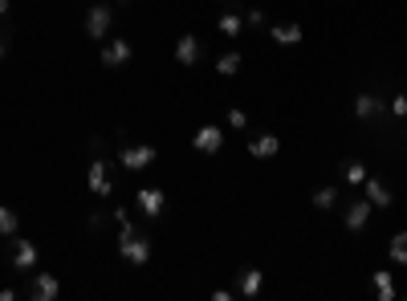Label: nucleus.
<instances>
[{
	"mask_svg": "<svg viewBox=\"0 0 407 301\" xmlns=\"http://www.w3.org/2000/svg\"><path fill=\"white\" fill-rule=\"evenodd\" d=\"M119 253L126 256L131 265H147V260H151V240L131 228V220H122V228H119Z\"/></svg>",
	"mask_w": 407,
	"mask_h": 301,
	"instance_id": "1",
	"label": "nucleus"
},
{
	"mask_svg": "<svg viewBox=\"0 0 407 301\" xmlns=\"http://www.w3.org/2000/svg\"><path fill=\"white\" fill-rule=\"evenodd\" d=\"M119 159H122L126 171H143V167L155 163V147H151V142H131V147H122Z\"/></svg>",
	"mask_w": 407,
	"mask_h": 301,
	"instance_id": "2",
	"label": "nucleus"
},
{
	"mask_svg": "<svg viewBox=\"0 0 407 301\" xmlns=\"http://www.w3.org/2000/svg\"><path fill=\"white\" fill-rule=\"evenodd\" d=\"M110 21H114V13H110L106 4H94V8H86V33H90L94 41H102V37H106Z\"/></svg>",
	"mask_w": 407,
	"mask_h": 301,
	"instance_id": "3",
	"label": "nucleus"
},
{
	"mask_svg": "<svg viewBox=\"0 0 407 301\" xmlns=\"http://www.w3.org/2000/svg\"><path fill=\"white\" fill-rule=\"evenodd\" d=\"M192 147H195V151H200V155H216V151L224 147V135H220V126H212V122H204V126L195 131Z\"/></svg>",
	"mask_w": 407,
	"mask_h": 301,
	"instance_id": "4",
	"label": "nucleus"
},
{
	"mask_svg": "<svg viewBox=\"0 0 407 301\" xmlns=\"http://www.w3.org/2000/svg\"><path fill=\"white\" fill-rule=\"evenodd\" d=\"M200 53H204V45H200V37H195V33H184V37L175 41V61H179V66H195V61H200Z\"/></svg>",
	"mask_w": 407,
	"mask_h": 301,
	"instance_id": "5",
	"label": "nucleus"
},
{
	"mask_svg": "<svg viewBox=\"0 0 407 301\" xmlns=\"http://www.w3.org/2000/svg\"><path fill=\"white\" fill-rule=\"evenodd\" d=\"M163 204H168V196H163L159 187H139V212H143V216L155 220V216L163 212Z\"/></svg>",
	"mask_w": 407,
	"mask_h": 301,
	"instance_id": "6",
	"label": "nucleus"
},
{
	"mask_svg": "<svg viewBox=\"0 0 407 301\" xmlns=\"http://www.w3.org/2000/svg\"><path fill=\"white\" fill-rule=\"evenodd\" d=\"M367 200H371V208H391V200H395V191L383 184V179H375V175H367Z\"/></svg>",
	"mask_w": 407,
	"mask_h": 301,
	"instance_id": "7",
	"label": "nucleus"
},
{
	"mask_svg": "<svg viewBox=\"0 0 407 301\" xmlns=\"http://www.w3.org/2000/svg\"><path fill=\"white\" fill-rule=\"evenodd\" d=\"M126 61H131V41H110V45L102 49V66L106 70H119Z\"/></svg>",
	"mask_w": 407,
	"mask_h": 301,
	"instance_id": "8",
	"label": "nucleus"
},
{
	"mask_svg": "<svg viewBox=\"0 0 407 301\" xmlns=\"http://www.w3.org/2000/svg\"><path fill=\"white\" fill-rule=\"evenodd\" d=\"M13 265H17V269H33V265H37V244L13 236Z\"/></svg>",
	"mask_w": 407,
	"mask_h": 301,
	"instance_id": "9",
	"label": "nucleus"
},
{
	"mask_svg": "<svg viewBox=\"0 0 407 301\" xmlns=\"http://www.w3.org/2000/svg\"><path fill=\"white\" fill-rule=\"evenodd\" d=\"M57 289H61V285H57L53 273H37V281H33V289H29V293H33V301H53V298H57Z\"/></svg>",
	"mask_w": 407,
	"mask_h": 301,
	"instance_id": "10",
	"label": "nucleus"
},
{
	"mask_svg": "<svg viewBox=\"0 0 407 301\" xmlns=\"http://www.w3.org/2000/svg\"><path fill=\"white\" fill-rule=\"evenodd\" d=\"M277 151H281V139H277V135H261V139L249 142V155H253V159H273Z\"/></svg>",
	"mask_w": 407,
	"mask_h": 301,
	"instance_id": "11",
	"label": "nucleus"
},
{
	"mask_svg": "<svg viewBox=\"0 0 407 301\" xmlns=\"http://www.w3.org/2000/svg\"><path fill=\"white\" fill-rule=\"evenodd\" d=\"M355 115H359L362 122H371V118L383 115V102H379L375 94H359V98H355Z\"/></svg>",
	"mask_w": 407,
	"mask_h": 301,
	"instance_id": "12",
	"label": "nucleus"
},
{
	"mask_svg": "<svg viewBox=\"0 0 407 301\" xmlns=\"http://www.w3.org/2000/svg\"><path fill=\"white\" fill-rule=\"evenodd\" d=\"M367 220H371V200H359V204H350V208H346V228H350V232L367 228Z\"/></svg>",
	"mask_w": 407,
	"mask_h": 301,
	"instance_id": "13",
	"label": "nucleus"
},
{
	"mask_svg": "<svg viewBox=\"0 0 407 301\" xmlns=\"http://www.w3.org/2000/svg\"><path fill=\"white\" fill-rule=\"evenodd\" d=\"M90 191L94 196H110V179H106V163L94 155V163H90Z\"/></svg>",
	"mask_w": 407,
	"mask_h": 301,
	"instance_id": "14",
	"label": "nucleus"
},
{
	"mask_svg": "<svg viewBox=\"0 0 407 301\" xmlns=\"http://www.w3.org/2000/svg\"><path fill=\"white\" fill-rule=\"evenodd\" d=\"M269 33H273V41H277V45H297V41H302V24H273V29H269Z\"/></svg>",
	"mask_w": 407,
	"mask_h": 301,
	"instance_id": "15",
	"label": "nucleus"
},
{
	"mask_svg": "<svg viewBox=\"0 0 407 301\" xmlns=\"http://www.w3.org/2000/svg\"><path fill=\"white\" fill-rule=\"evenodd\" d=\"M371 281H375V293H379V301H395V281H391V273H387V269H375V273H371Z\"/></svg>",
	"mask_w": 407,
	"mask_h": 301,
	"instance_id": "16",
	"label": "nucleus"
},
{
	"mask_svg": "<svg viewBox=\"0 0 407 301\" xmlns=\"http://www.w3.org/2000/svg\"><path fill=\"white\" fill-rule=\"evenodd\" d=\"M261 269H240V293H244V298H257V293H261Z\"/></svg>",
	"mask_w": 407,
	"mask_h": 301,
	"instance_id": "17",
	"label": "nucleus"
},
{
	"mask_svg": "<svg viewBox=\"0 0 407 301\" xmlns=\"http://www.w3.org/2000/svg\"><path fill=\"white\" fill-rule=\"evenodd\" d=\"M387 253H391V260H395V265H407V232H395V236H391Z\"/></svg>",
	"mask_w": 407,
	"mask_h": 301,
	"instance_id": "18",
	"label": "nucleus"
},
{
	"mask_svg": "<svg viewBox=\"0 0 407 301\" xmlns=\"http://www.w3.org/2000/svg\"><path fill=\"white\" fill-rule=\"evenodd\" d=\"M338 204V187H318V191H313V208L318 212H330Z\"/></svg>",
	"mask_w": 407,
	"mask_h": 301,
	"instance_id": "19",
	"label": "nucleus"
},
{
	"mask_svg": "<svg viewBox=\"0 0 407 301\" xmlns=\"http://www.w3.org/2000/svg\"><path fill=\"white\" fill-rule=\"evenodd\" d=\"M240 29H244V17H240V13H224V17H220V33H224V37H237Z\"/></svg>",
	"mask_w": 407,
	"mask_h": 301,
	"instance_id": "20",
	"label": "nucleus"
},
{
	"mask_svg": "<svg viewBox=\"0 0 407 301\" xmlns=\"http://www.w3.org/2000/svg\"><path fill=\"white\" fill-rule=\"evenodd\" d=\"M17 224H21V220H17V212L0 208V236H17Z\"/></svg>",
	"mask_w": 407,
	"mask_h": 301,
	"instance_id": "21",
	"label": "nucleus"
},
{
	"mask_svg": "<svg viewBox=\"0 0 407 301\" xmlns=\"http://www.w3.org/2000/svg\"><path fill=\"white\" fill-rule=\"evenodd\" d=\"M342 175H346V184H367V167H362V163H346V167H342Z\"/></svg>",
	"mask_w": 407,
	"mask_h": 301,
	"instance_id": "22",
	"label": "nucleus"
},
{
	"mask_svg": "<svg viewBox=\"0 0 407 301\" xmlns=\"http://www.w3.org/2000/svg\"><path fill=\"white\" fill-rule=\"evenodd\" d=\"M216 70L224 73V78H228V73H237L240 70V53H224V57L216 61Z\"/></svg>",
	"mask_w": 407,
	"mask_h": 301,
	"instance_id": "23",
	"label": "nucleus"
},
{
	"mask_svg": "<svg viewBox=\"0 0 407 301\" xmlns=\"http://www.w3.org/2000/svg\"><path fill=\"white\" fill-rule=\"evenodd\" d=\"M228 126H232V131H244V126H249V115L232 106V110H228Z\"/></svg>",
	"mask_w": 407,
	"mask_h": 301,
	"instance_id": "24",
	"label": "nucleus"
},
{
	"mask_svg": "<svg viewBox=\"0 0 407 301\" xmlns=\"http://www.w3.org/2000/svg\"><path fill=\"white\" fill-rule=\"evenodd\" d=\"M391 115H395V118H407V94H399V98L391 102Z\"/></svg>",
	"mask_w": 407,
	"mask_h": 301,
	"instance_id": "25",
	"label": "nucleus"
},
{
	"mask_svg": "<svg viewBox=\"0 0 407 301\" xmlns=\"http://www.w3.org/2000/svg\"><path fill=\"white\" fill-rule=\"evenodd\" d=\"M244 21L253 24V29H265V13H261V8H249V17H244Z\"/></svg>",
	"mask_w": 407,
	"mask_h": 301,
	"instance_id": "26",
	"label": "nucleus"
},
{
	"mask_svg": "<svg viewBox=\"0 0 407 301\" xmlns=\"http://www.w3.org/2000/svg\"><path fill=\"white\" fill-rule=\"evenodd\" d=\"M4 53H8V37H4V33H0V57H4Z\"/></svg>",
	"mask_w": 407,
	"mask_h": 301,
	"instance_id": "27",
	"label": "nucleus"
},
{
	"mask_svg": "<svg viewBox=\"0 0 407 301\" xmlns=\"http://www.w3.org/2000/svg\"><path fill=\"white\" fill-rule=\"evenodd\" d=\"M0 17H8V0H0Z\"/></svg>",
	"mask_w": 407,
	"mask_h": 301,
	"instance_id": "28",
	"label": "nucleus"
}]
</instances>
